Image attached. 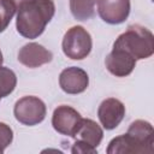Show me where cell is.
<instances>
[{
  "mask_svg": "<svg viewBox=\"0 0 154 154\" xmlns=\"http://www.w3.org/2000/svg\"><path fill=\"white\" fill-rule=\"evenodd\" d=\"M17 7L10 0H0V32H2L13 18Z\"/></svg>",
  "mask_w": 154,
  "mask_h": 154,
  "instance_id": "9a60e30c",
  "label": "cell"
},
{
  "mask_svg": "<svg viewBox=\"0 0 154 154\" xmlns=\"http://www.w3.org/2000/svg\"><path fill=\"white\" fill-rule=\"evenodd\" d=\"M89 84L87 72L77 66H71L61 71L59 76V85L66 94L76 95L83 93Z\"/></svg>",
  "mask_w": 154,
  "mask_h": 154,
  "instance_id": "ba28073f",
  "label": "cell"
},
{
  "mask_svg": "<svg viewBox=\"0 0 154 154\" xmlns=\"http://www.w3.org/2000/svg\"><path fill=\"white\" fill-rule=\"evenodd\" d=\"M83 118L72 107L61 105L58 106L52 116V125L54 130L61 135L75 138L82 125Z\"/></svg>",
  "mask_w": 154,
  "mask_h": 154,
  "instance_id": "5b68a950",
  "label": "cell"
},
{
  "mask_svg": "<svg viewBox=\"0 0 154 154\" xmlns=\"http://www.w3.org/2000/svg\"><path fill=\"white\" fill-rule=\"evenodd\" d=\"M106 69L116 77L129 76L136 65V60L122 49L113 48L112 52L105 59Z\"/></svg>",
  "mask_w": 154,
  "mask_h": 154,
  "instance_id": "8fae6325",
  "label": "cell"
},
{
  "mask_svg": "<svg viewBox=\"0 0 154 154\" xmlns=\"http://www.w3.org/2000/svg\"><path fill=\"white\" fill-rule=\"evenodd\" d=\"M2 60H4V59H2V53H1V51H0V65L2 64Z\"/></svg>",
  "mask_w": 154,
  "mask_h": 154,
  "instance_id": "d6986e66",
  "label": "cell"
},
{
  "mask_svg": "<svg viewBox=\"0 0 154 154\" xmlns=\"http://www.w3.org/2000/svg\"><path fill=\"white\" fill-rule=\"evenodd\" d=\"M16 28L25 38H36L55 13L53 0H30L18 7Z\"/></svg>",
  "mask_w": 154,
  "mask_h": 154,
  "instance_id": "6da1fadb",
  "label": "cell"
},
{
  "mask_svg": "<svg viewBox=\"0 0 154 154\" xmlns=\"http://www.w3.org/2000/svg\"><path fill=\"white\" fill-rule=\"evenodd\" d=\"M113 48L126 52L135 60L147 59L154 53V36L147 28L140 24H132L128 26L125 32L117 37Z\"/></svg>",
  "mask_w": 154,
  "mask_h": 154,
  "instance_id": "7a4b0ae2",
  "label": "cell"
},
{
  "mask_svg": "<svg viewBox=\"0 0 154 154\" xmlns=\"http://www.w3.org/2000/svg\"><path fill=\"white\" fill-rule=\"evenodd\" d=\"M99 0H70V11L77 20H88L95 13Z\"/></svg>",
  "mask_w": 154,
  "mask_h": 154,
  "instance_id": "4fadbf2b",
  "label": "cell"
},
{
  "mask_svg": "<svg viewBox=\"0 0 154 154\" xmlns=\"http://www.w3.org/2000/svg\"><path fill=\"white\" fill-rule=\"evenodd\" d=\"M71 153L72 154H95L96 153V148L91 147L90 144L85 143L84 141H81L77 138V141L73 143L72 148H71Z\"/></svg>",
  "mask_w": 154,
  "mask_h": 154,
  "instance_id": "e0dca14e",
  "label": "cell"
},
{
  "mask_svg": "<svg viewBox=\"0 0 154 154\" xmlns=\"http://www.w3.org/2000/svg\"><path fill=\"white\" fill-rule=\"evenodd\" d=\"M0 99H1V96H0Z\"/></svg>",
  "mask_w": 154,
  "mask_h": 154,
  "instance_id": "ffe728a7",
  "label": "cell"
},
{
  "mask_svg": "<svg viewBox=\"0 0 154 154\" xmlns=\"http://www.w3.org/2000/svg\"><path fill=\"white\" fill-rule=\"evenodd\" d=\"M97 13L108 24H120L129 17L130 0H99Z\"/></svg>",
  "mask_w": 154,
  "mask_h": 154,
  "instance_id": "8992f818",
  "label": "cell"
},
{
  "mask_svg": "<svg viewBox=\"0 0 154 154\" xmlns=\"http://www.w3.org/2000/svg\"><path fill=\"white\" fill-rule=\"evenodd\" d=\"M52 59V52L36 42L24 45L18 52V61L29 69L40 67L45 64L51 63Z\"/></svg>",
  "mask_w": 154,
  "mask_h": 154,
  "instance_id": "9c48e42d",
  "label": "cell"
},
{
  "mask_svg": "<svg viewBox=\"0 0 154 154\" xmlns=\"http://www.w3.org/2000/svg\"><path fill=\"white\" fill-rule=\"evenodd\" d=\"M12 140H13L12 129L5 123H0V154L4 153L5 149L11 144Z\"/></svg>",
  "mask_w": 154,
  "mask_h": 154,
  "instance_id": "2e32d148",
  "label": "cell"
},
{
  "mask_svg": "<svg viewBox=\"0 0 154 154\" xmlns=\"http://www.w3.org/2000/svg\"><path fill=\"white\" fill-rule=\"evenodd\" d=\"M61 47L67 58L73 60L84 59L89 55L93 47L91 36L83 26H72L65 32Z\"/></svg>",
  "mask_w": 154,
  "mask_h": 154,
  "instance_id": "3957f363",
  "label": "cell"
},
{
  "mask_svg": "<svg viewBox=\"0 0 154 154\" xmlns=\"http://www.w3.org/2000/svg\"><path fill=\"white\" fill-rule=\"evenodd\" d=\"M46 105L36 96H23L14 103L13 114L16 119L28 126H34L46 118Z\"/></svg>",
  "mask_w": 154,
  "mask_h": 154,
  "instance_id": "277c9868",
  "label": "cell"
},
{
  "mask_svg": "<svg viewBox=\"0 0 154 154\" xmlns=\"http://www.w3.org/2000/svg\"><path fill=\"white\" fill-rule=\"evenodd\" d=\"M16 7H17V10H18V7L20 6V5H23L24 2H26V1H30V0H10Z\"/></svg>",
  "mask_w": 154,
  "mask_h": 154,
  "instance_id": "ac0fdd59",
  "label": "cell"
},
{
  "mask_svg": "<svg viewBox=\"0 0 154 154\" xmlns=\"http://www.w3.org/2000/svg\"><path fill=\"white\" fill-rule=\"evenodd\" d=\"M76 137L81 141H84L85 143L90 144L91 147L96 148L103 137V131L101 129V126L91 120V119H84L82 120V125L78 130V132L76 134Z\"/></svg>",
  "mask_w": 154,
  "mask_h": 154,
  "instance_id": "7c38bea8",
  "label": "cell"
},
{
  "mask_svg": "<svg viewBox=\"0 0 154 154\" xmlns=\"http://www.w3.org/2000/svg\"><path fill=\"white\" fill-rule=\"evenodd\" d=\"M125 116L124 103L114 97H108L103 100L97 108V117L101 125L106 130L116 129Z\"/></svg>",
  "mask_w": 154,
  "mask_h": 154,
  "instance_id": "52a82bcc",
  "label": "cell"
},
{
  "mask_svg": "<svg viewBox=\"0 0 154 154\" xmlns=\"http://www.w3.org/2000/svg\"><path fill=\"white\" fill-rule=\"evenodd\" d=\"M17 85L16 73L5 66L0 65V96L5 97L10 95Z\"/></svg>",
  "mask_w": 154,
  "mask_h": 154,
  "instance_id": "5bb4252c",
  "label": "cell"
},
{
  "mask_svg": "<svg viewBox=\"0 0 154 154\" xmlns=\"http://www.w3.org/2000/svg\"><path fill=\"white\" fill-rule=\"evenodd\" d=\"M126 134L142 148L143 154L154 153V131L150 123L141 119L135 120L130 124Z\"/></svg>",
  "mask_w": 154,
  "mask_h": 154,
  "instance_id": "30bf717a",
  "label": "cell"
}]
</instances>
